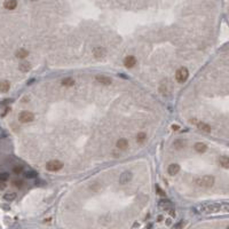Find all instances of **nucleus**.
<instances>
[{
	"label": "nucleus",
	"mask_w": 229,
	"mask_h": 229,
	"mask_svg": "<svg viewBox=\"0 0 229 229\" xmlns=\"http://www.w3.org/2000/svg\"><path fill=\"white\" fill-rule=\"evenodd\" d=\"M33 119H35V115L30 111H22L19 115V120L21 123H30V121H33Z\"/></svg>",
	"instance_id": "nucleus-5"
},
{
	"label": "nucleus",
	"mask_w": 229,
	"mask_h": 229,
	"mask_svg": "<svg viewBox=\"0 0 229 229\" xmlns=\"http://www.w3.org/2000/svg\"><path fill=\"white\" fill-rule=\"evenodd\" d=\"M180 171V166L178 164H171L169 167H167V173L171 175V177H174L179 173Z\"/></svg>",
	"instance_id": "nucleus-12"
},
{
	"label": "nucleus",
	"mask_w": 229,
	"mask_h": 229,
	"mask_svg": "<svg viewBox=\"0 0 229 229\" xmlns=\"http://www.w3.org/2000/svg\"><path fill=\"white\" fill-rule=\"evenodd\" d=\"M218 163L223 169H229V157L228 156H221L218 159Z\"/></svg>",
	"instance_id": "nucleus-14"
},
{
	"label": "nucleus",
	"mask_w": 229,
	"mask_h": 229,
	"mask_svg": "<svg viewBox=\"0 0 229 229\" xmlns=\"http://www.w3.org/2000/svg\"><path fill=\"white\" fill-rule=\"evenodd\" d=\"M135 64H136V58H135L133 55H128V56H126V57L124 58V65H125L126 68L131 69V68L135 66Z\"/></svg>",
	"instance_id": "nucleus-9"
},
{
	"label": "nucleus",
	"mask_w": 229,
	"mask_h": 229,
	"mask_svg": "<svg viewBox=\"0 0 229 229\" xmlns=\"http://www.w3.org/2000/svg\"><path fill=\"white\" fill-rule=\"evenodd\" d=\"M147 140V133L145 132H139L136 135V141L137 142H144Z\"/></svg>",
	"instance_id": "nucleus-22"
},
{
	"label": "nucleus",
	"mask_w": 229,
	"mask_h": 229,
	"mask_svg": "<svg viewBox=\"0 0 229 229\" xmlns=\"http://www.w3.org/2000/svg\"><path fill=\"white\" fill-rule=\"evenodd\" d=\"M95 80L101 84V85H106V86H109L112 84V79L110 77H108V76H103V74H98L95 77Z\"/></svg>",
	"instance_id": "nucleus-6"
},
{
	"label": "nucleus",
	"mask_w": 229,
	"mask_h": 229,
	"mask_svg": "<svg viewBox=\"0 0 229 229\" xmlns=\"http://www.w3.org/2000/svg\"><path fill=\"white\" fill-rule=\"evenodd\" d=\"M227 229H229V226H228V227H227Z\"/></svg>",
	"instance_id": "nucleus-32"
},
{
	"label": "nucleus",
	"mask_w": 229,
	"mask_h": 229,
	"mask_svg": "<svg viewBox=\"0 0 229 229\" xmlns=\"http://www.w3.org/2000/svg\"><path fill=\"white\" fill-rule=\"evenodd\" d=\"M214 182H215V179L212 175H204L195 180V183L198 187H203V188H211L214 185Z\"/></svg>",
	"instance_id": "nucleus-1"
},
{
	"label": "nucleus",
	"mask_w": 229,
	"mask_h": 229,
	"mask_svg": "<svg viewBox=\"0 0 229 229\" xmlns=\"http://www.w3.org/2000/svg\"><path fill=\"white\" fill-rule=\"evenodd\" d=\"M5 188H6V183L3 182V181H0V190H4Z\"/></svg>",
	"instance_id": "nucleus-29"
},
{
	"label": "nucleus",
	"mask_w": 229,
	"mask_h": 229,
	"mask_svg": "<svg viewBox=\"0 0 229 229\" xmlns=\"http://www.w3.org/2000/svg\"><path fill=\"white\" fill-rule=\"evenodd\" d=\"M13 172H14L15 174H21V173L23 172V166H21V165L14 166V167H13Z\"/></svg>",
	"instance_id": "nucleus-23"
},
{
	"label": "nucleus",
	"mask_w": 229,
	"mask_h": 229,
	"mask_svg": "<svg viewBox=\"0 0 229 229\" xmlns=\"http://www.w3.org/2000/svg\"><path fill=\"white\" fill-rule=\"evenodd\" d=\"M179 128H180L179 125H172V129H173V131H178Z\"/></svg>",
	"instance_id": "nucleus-30"
},
{
	"label": "nucleus",
	"mask_w": 229,
	"mask_h": 229,
	"mask_svg": "<svg viewBox=\"0 0 229 229\" xmlns=\"http://www.w3.org/2000/svg\"><path fill=\"white\" fill-rule=\"evenodd\" d=\"M194 149L197 152H199V154H204V152L207 150V145L205 143H203V142H197V143H195Z\"/></svg>",
	"instance_id": "nucleus-13"
},
{
	"label": "nucleus",
	"mask_w": 229,
	"mask_h": 229,
	"mask_svg": "<svg viewBox=\"0 0 229 229\" xmlns=\"http://www.w3.org/2000/svg\"><path fill=\"white\" fill-rule=\"evenodd\" d=\"M9 88H11L9 82H7V80L0 82V92H1V93H7L9 91Z\"/></svg>",
	"instance_id": "nucleus-18"
},
{
	"label": "nucleus",
	"mask_w": 229,
	"mask_h": 229,
	"mask_svg": "<svg viewBox=\"0 0 229 229\" xmlns=\"http://www.w3.org/2000/svg\"><path fill=\"white\" fill-rule=\"evenodd\" d=\"M8 179H9V174H8V173H3V174H0V181L6 182Z\"/></svg>",
	"instance_id": "nucleus-25"
},
{
	"label": "nucleus",
	"mask_w": 229,
	"mask_h": 229,
	"mask_svg": "<svg viewBox=\"0 0 229 229\" xmlns=\"http://www.w3.org/2000/svg\"><path fill=\"white\" fill-rule=\"evenodd\" d=\"M158 205H159L161 208L166 210V211H169V212L173 210V204H172L170 200H167V199H162V200H159Z\"/></svg>",
	"instance_id": "nucleus-10"
},
{
	"label": "nucleus",
	"mask_w": 229,
	"mask_h": 229,
	"mask_svg": "<svg viewBox=\"0 0 229 229\" xmlns=\"http://www.w3.org/2000/svg\"><path fill=\"white\" fill-rule=\"evenodd\" d=\"M61 84H62L63 86H68V87H71V86H73V85H74V79H73V78H71V77H66V78L62 79Z\"/></svg>",
	"instance_id": "nucleus-20"
},
{
	"label": "nucleus",
	"mask_w": 229,
	"mask_h": 229,
	"mask_svg": "<svg viewBox=\"0 0 229 229\" xmlns=\"http://www.w3.org/2000/svg\"><path fill=\"white\" fill-rule=\"evenodd\" d=\"M28 55H29V52H28L25 48H20V49L16 50V53H15V56H16L17 58H25V57H28Z\"/></svg>",
	"instance_id": "nucleus-19"
},
{
	"label": "nucleus",
	"mask_w": 229,
	"mask_h": 229,
	"mask_svg": "<svg viewBox=\"0 0 229 229\" xmlns=\"http://www.w3.org/2000/svg\"><path fill=\"white\" fill-rule=\"evenodd\" d=\"M157 220H158V221H162V220H163V216H162V215H159V216H158V219H157Z\"/></svg>",
	"instance_id": "nucleus-31"
},
{
	"label": "nucleus",
	"mask_w": 229,
	"mask_h": 229,
	"mask_svg": "<svg viewBox=\"0 0 229 229\" xmlns=\"http://www.w3.org/2000/svg\"><path fill=\"white\" fill-rule=\"evenodd\" d=\"M12 185L15 186V187H17V188H21L22 185H23V181H22V180H14V181L12 182Z\"/></svg>",
	"instance_id": "nucleus-26"
},
{
	"label": "nucleus",
	"mask_w": 229,
	"mask_h": 229,
	"mask_svg": "<svg viewBox=\"0 0 229 229\" xmlns=\"http://www.w3.org/2000/svg\"><path fill=\"white\" fill-rule=\"evenodd\" d=\"M93 55H94V57H96V58L106 57V55H107V49H106L104 47H102V46H98V47H95V48L93 49Z\"/></svg>",
	"instance_id": "nucleus-7"
},
{
	"label": "nucleus",
	"mask_w": 229,
	"mask_h": 229,
	"mask_svg": "<svg viewBox=\"0 0 229 229\" xmlns=\"http://www.w3.org/2000/svg\"><path fill=\"white\" fill-rule=\"evenodd\" d=\"M116 147L120 150H126L128 148V141L126 139H119L116 143Z\"/></svg>",
	"instance_id": "nucleus-16"
},
{
	"label": "nucleus",
	"mask_w": 229,
	"mask_h": 229,
	"mask_svg": "<svg viewBox=\"0 0 229 229\" xmlns=\"http://www.w3.org/2000/svg\"><path fill=\"white\" fill-rule=\"evenodd\" d=\"M188 77H189V71H188L187 68L181 66V68H179L177 70V72H175V79H177L178 83H180V84L186 83V80L188 79Z\"/></svg>",
	"instance_id": "nucleus-2"
},
{
	"label": "nucleus",
	"mask_w": 229,
	"mask_h": 229,
	"mask_svg": "<svg viewBox=\"0 0 229 229\" xmlns=\"http://www.w3.org/2000/svg\"><path fill=\"white\" fill-rule=\"evenodd\" d=\"M156 192H157L159 196H165V191H164V190H162V188H161V187H158V186L156 187Z\"/></svg>",
	"instance_id": "nucleus-27"
},
{
	"label": "nucleus",
	"mask_w": 229,
	"mask_h": 229,
	"mask_svg": "<svg viewBox=\"0 0 229 229\" xmlns=\"http://www.w3.org/2000/svg\"><path fill=\"white\" fill-rule=\"evenodd\" d=\"M62 167H63V163L57 159H52V161L47 162V164H46V170L49 172H57Z\"/></svg>",
	"instance_id": "nucleus-3"
},
{
	"label": "nucleus",
	"mask_w": 229,
	"mask_h": 229,
	"mask_svg": "<svg viewBox=\"0 0 229 229\" xmlns=\"http://www.w3.org/2000/svg\"><path fill=\"white\" fill-rule=\"evenodd\" d=\"M132 180V173L128 172V171H125L120 174V178H119V183L120 185H127L128 182H131Z\"/></svg>",
	"instance_id": "nucleus-8"
},
{
	"label": "nucleus",
	"mask_w": 229,
	"mask_h": 229,
	"mask_svg": "<svg viewBox=\"0 0 229 229\" xmlns=\"http://www.w3.org/2000/svg\"><path fill=\"white\" fill-rule=\"evenodd\" d=\"M15 197H16V194H14V192H12V194H7V195H5V199L6 200H9V202H12V200H14L15 199Z\"/></svg>",
	"instance_id": "nucleus-24"
},
{
	"label": "nucleus",
	"mask_w": 229,
	"mask_h": 229,
	"mask_svg": "<svg viewBox=\"0 0 229 229\" xmlns=\"http://www.w3.org/2000/svg\"><path fill=\"white\" fill-rule=\"evenodd\" d=\"M4 7L7 11H13L17 7V0H5L4 3Z\"/></svg>",
	"instance_id": "nucleus-11"
},
{
	"label": "nucleus",
	"mask_w": 229,
	"mask_h": 229,
	"mask_svg": "<svg viewBox=\"0 0 229 229\" xmlns=\"http://www.w3.org/2000/svg\"><path fill=\"white\" fill-rule=\"evenodd\" d=\"M173 145H174L175 149H178V150H182V149L187 145V142H186L183 139H178V140H175V141L173 142Z\"/></svg>",
	"instance_id": "nucleus-17"
},
{
	"label": "nucleus",
	"mask_w": 229,
	"mask_h": 229,
	"mask_svg": "<svg viewBox=\"0 0 229 229\" xmlns=\"http://www.w3.org/2000/svg\"><path fill=\"white\" fill-rule=\"evenodd\" d=\"M158 90H159L161 94H163L164 96H167V95L171 94V92H172V86H171V84H170L167 80H163V82L161 83Z\"/></svg>",
	"instance_id": "nucleus-4"
},
{
	"label": "nucleus",
	"mask_w": 229,
	"mask_h": 229,
	"mask_svg": "<svg viewBox=\"0 0 229 229\" xmlns=\"http://www.w3.org/2000/svg\"><path fill=\"white\" fill-rule=\"evenodd\" d=\"M197 127H198L199 131H202L204 133H210L211 132V126L208 124L204 123V121H198L197 123Z\"/></svg>",
	"instance_id": "nucleus-15"
},
{
	"label": "nucleus",
	"mask_w": 229,
	"mask_h": 229,
	"mask_svg": "<svg viewBox=\"0 0 229 229\" xmlns=\"http://www.w3.org/2000/svg\"><path fill=\"white\" fill-rule=\"evenodd\" d=\"M30 69H31V65L28 62H23L20 64V70L23 72H28V71H30Z\"/></svg>",
	"instance_id": "nucleus-21"
},
{
	"label": "nucleus",
	"mask_w": 229,
	"mask_h": 229,
	"mask_svg": "<svg viewBox=\"0 0 229 229\" xmlns=\"http://www.w3.org/2000/svg\"><path fill=\"white\" fill-rule=\"evenodd\" d=\"M25 175H27V178H35L37 174H36L35 172H32V171H31V172H28Z\"/></svg>",
	"instance_id": "nucleus-28"
}]
</instances>
